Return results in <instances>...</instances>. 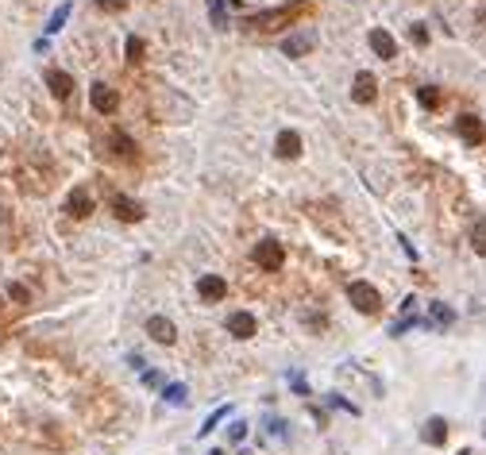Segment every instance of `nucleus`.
I'll use <instances>...</instances> for the list:
<instances>
[{"instance_id": "5701e85b", "label": "nucleus", "mask_w": 486, "mask_h": 455, "mask_svg": "<svg viewBox=\"0 0 486 455\" xmlns=\"http://www.w3.org/2000/svg\"><path fill=\"white\" fill-rule=\"evenodd\" d=\"M66 20H70V4H62V8L54 12V16H50L47 31H50V35H54V31H62V23H66Z\"/></svg>"}, {"instance_id": "6ab92c4d", "label": "nucleus", "mask_w": 486, "mask_h": 455, "mask_svg": "<svg viewBox=\"0 0 486 455\" xmlns=\"http://www.w3.org/2000/svg\"><path fill=\"white\" fill-rule=\"evenodd\" d=\"M471 247H475V255H486V220H475V228H471Z\"/></svg>"}, {"instance_id": "c756f323", "label": "nucleus", "mask_w": 486, "mask_h": 455, "mask_svg": "<svg viewBox=\"0 0 486 455\" xmlns=\"http://www.w3.org/2000/svg\"><path fill=\"white\" fill-rule=\"evenodd\" d=\"M293 390H297V394H309V382H305L302 374H293Z\"/></svg>"}, {"instance_id": "412c9836", "label": "nucleus", "mask_w": 486, "mask_h": 455, "mask_svg": "<svg viewBox=\"0 0 486 455\" xmlns=\"http://www.w3.org/2000/svg\"><path fill=\"white\" fill-rule=\"evenodd\" d=\"M417 100H421L425 108H436V105H440V89H432V85L417 89Z\"/></svg>"}, {"instance_id": "aec40b11", "label": "nucleus", "mask_w": 486, "mask_h": 455, "mask_svg": "<svg viewBox=\"0 0 486 455\" xmlns=\"http://www.w3.org/2000/svg\"><path fill=\"white\" fill-rule=\"evenodd\" d=\"M224 416H232V405H220V409H216V413H213V416H209V421L201 425V432H197V436H209V432H213V428L224 421Z\"/></svg>"}, {"instance_id": "cd10ccee", "label": "nucleus", "mask_w": 486, "mask_h": 455, "mask_svg": "<svg viewBox=\"0 0 486 455\" xmlns=\"http://www.w3.org/2000/svg\"><path fill=\"white\" fill-rule=\"evenodd\" d=\"M97 8L101 12H120L124 8V0H97Z\"/></svg>"}, {"instance_id": "6e6552de", "label": "nucleus", "mask_w": 486, "mask_h": 455, "mask_svg": "<svg viewBox=\"0 0 486 455\" xmlns=\"http://www.w3.org/2000/svg\"><path fill=\"white\" fill-rule=\"evenodd\" d=\"M367 43H370V50H374L379 59H398V43H394V35H390L386 28H370Z\"/></svg>"}, {"instance_id": "b1692460", "label": "nucleus", "mask_w": 486, "mask_h": 455, "mask_svg": "<svg viewBox=\"0 0 486 455\" xmlns=\"http://www.w3.org/2000/svg\"><path fill=\"white\" fill-rule=\"evenodd\" d=\"M409 39L417 43V47H425V43H428V28H425V23H413V28H409Z\"/></svg>"}, {"instance_id": "9d476101", "label": "nucleus", "mask_w": 486, "mask_h": 455, "mask_svg": "<svg viewBox=\"0 0 486 455\" xmlns=\"http://www.w3.org/2000/svg\"><path fill=\"white\" fill-rule=\"evenodd\" d=\"M147 332H151V339H155V343H166V348L178 339L174 320H166V317H151V320H147Z\"/></svg>"}, {"instance_id": "4be33fe9", "label": "nucleus", "mask_w": 486, "mask_h": 455, "mask_svg": "<svg viewBox=\"0 0 486 455\" xmlns=\"http://www.w3.org/2000/svg\"><path fill=\"white\" fill-rule=\"evenodd\" d=\"M162 397L170 401V405H185V386H178V382H170V386L162 390Z\"/></svg>"}, {"instance_id": "a211bd4d", "label": "nucleus", "mask_w": 486, "mask_h": 455, "mask_svg": "<svg viewBox=\"0 0 486 455\" xmlns=\"http://www.w3.org/2000/svg\"><path fill=\"white\" fill-rule=\"evenodd\" d=\"M112 151H116V155H124V158H136V143H131L124 131H112Z\"/></svg>"}, {"instance_id": "c85d7f7f", "label": "nucleus", "mask_w": 486, "mask_h": 455, "mask_svg": "<svg viewBox=\"0 0 486 455\" xmlns=\"http://www.w3.org/2000/svg\"><path fill=\"white\" fill-rule=\"evenodd\" d=\"M143 382H147V386H162V374H155V370H143Z\"/></svg>"}, {"instance_id": "2eb2a0df", "label": "nucleus", "mask_w": 486, "mask_h": 455, "mask_svg": "<svg viewBox=\"0 0 486 455\" xmlns=\"http://www.w3.org/2000/svg\"><path fill=\"white\" fill-rule=\"evenodd\" d=\"M274 155L278 158H297L302 155V136H297V131H282L278 143H274Z\"/></svg>"}, {"instance_id": "f8f14e48", "label": "nucleus", "mask_w": 486, "mask_h": 455, "mask_svg": "<svg viewBox=\"0 0 486 455\" xmlns=\"http://www.w3.org/2000/svg\"><path fill=\"white\" fill-rule=\"evenodd\" d=\"M197 293H201V301H224L228 286H224V278H216V274H204V278H197Z\"/></svg>"}, {"instance_id": "7ed1b4c3", "label": "nucleus", "mask_w": 486, "mask_h": 455, "mask_svg": "<svg viewBox=\"0 0 486 455\" xmlns=\"http://www.w3.org/2000/svg\"><path fill=\"white\" fill-rule=\"evenodd\" d=\"M251 262L259 266V271H278V266L286 262L282 243H278V240H259V243H255V251H251Z\"/></svg>"}, {"instance_id": "0eeeda50", "label": "nucleus", "mask_w": 486, "mask_h": 455, "mask_svg": "<svg viewBox=\"0 0 486 455\" xmlns=\"http://www.w3.org/2000/svg\"><path fill=\"white\" fill-rule=\"evenodd\" d=\"M379 97V81H374V74H355V85H351V100L355 105H370V100Z\"/></svg>"}, {"instance_id": "bb28decb", "label": "nucleus", "mask_w": 486, "mask_h": 455, "mask_svg": "<svg viewBox=\"0 0 486 455\" xmlns=\"http://www.w3.org/2000/svg\"><path fill=\"white\" fill-rule=\"evenodd\" d=\"M8 293H12L16 301H20V305H28V290H23L20 282H12V286H8Z\"/></svg>"}, {"instance_id": "dca6fc26", "label": "nucleus", "mask_w": 486, "mask_h": 455, "mask_svg": "<svg viewBox=\"0 0 486 455\" xmlns=\"http://www.w3.org/2000/svg\"><path fill=\"white\" fill-rule=\"evenodd\" d=\"M444 440H447V421H444V416H432V421L425 425V444L440 447Z\"/></svg>"}, {"instance_id": "9b49d317", "label": "nucleus", "mask_w": 486, "mask_h": 455, "mask_svg": "<svg viewBox=\"0 0 486 455\" xmlns=\"http://www.w3.org/2000/svg\"><path fill=\"white\" fill-rule=\"evenodd\" d=\"M255 328H259V324H255V317L251 313H232V317H228V332H232L235 339H251L255 336Z\"/></svg>"}, {"instance_id": "7c9ffc66", "label": "nucleus", "mask_w": 486, "mask_h": 455, "mask_svg": "<svg viewBox=\"0 0 486 455\" xmlns=\"http://www.w3.org/2000/svg\"><path fill=\"white\" fill-rule=\"evenodd\" d=\"M459 455H471V452H459Z\"/></svg>"}, {"instance_id": "ddd939ff", "label": "nucleus", "mask_w": 486, "mask_h": 455, "mask_svg": "<svg viewBox=\"0 0 486 455\" xmlns=\"http://www.w3.org/2000/svg\"><path fill=\"white\" fill-rule=\"evenodd\" d=\"M452 320H456V313L447 309V305H440V301H432V305H428V317L421 320V324H425V328H447Z\"/></svg>"}, {"instance_id": "423d86ee", "label": "nucleus", "mask_w": 486, "mask_h": 455, "mask_svg": "<svg viewBox=\"0 0 486 455\" xmlns=\"http://www.w3.org/2000/svg\"><path fill=\"white\" fill-rule=\"evenodd\" d=\"M456 131H459V139H463L467 147H478V143L486 139L483 120H478V116H471V112H463V116L456 120Z\"/></svg>"}, {"instance_id": "20e7f679", "label": "nucleus", "mask_w": 486, "mask_h": 455, "mask_svg": "<svg viewBox=\"0 0 486 455\" xmlns=\"http://www.w3.org/2000/svg\"><path fill=\"white\" fill-rule=\"evenodd\" d=\"M89 105H93V112H101V116H112L120 108V93L112 85H105V81H97V85L89 89Z\"/></svg>"}, {"instance_id": "4468645a", "label": "nucleus", "mask_w": 486, "mask_h": 455, "mask_svg": "<svg viewBox=\"0 0 486 455\" xmlns=\"http://www.w3.org/2000/svg\"><path fill=\"white\" fill-rule=\"evenodd\" d=\"M47 85H50V93H54L59 100H66L70 93H74V78H70L66 70H50V74H47Z\"/></svg>"}, {"instance_id": "f03ea898", "label": "nucleus", "mask_w": 486, "mask_h": 455, "mask_svg": "<svg viewBox=\"0 0 486 455\" xmlns=\"http://www.w3.org/2000/svg\"><path fill=\"white\" fill-rule=\"evenodd\" d=\"M348 301L359 313H367V317H379V313H382V293L374 290L370 282H351V286H348Z\"/></svg>"}, {"instance_id": "f3484780", "label": "nucleus", "mask_w": 486, "mask_h": 455, "mask_svg": "<svg viewBox=\"0 0 486 455\" xmlns=\"http://www.w3.org/2000/svg\"><path fill=\"white\" fill-rule=\"evenodd\" d=\"M309 50H313V35H290V39L282 43V54H290V59H302Z\"/></svg>"}, {"instance_id": "1a4fd4ad", "label": "nucleus", "mask_w": 486, "mask_h": 455, "mask_svg": "<svg viewBox=\"0 0 486 455\" xmlns=\"http://www.w3.org/2000/svg\"><path fill=\"white\" fill-rule=\"evenodd\" d=\"M112 213H116L120 216V220H127V224H139V220H143V204H139V201H131V197H124V193H116V197H112Z\"/></svg>"}, {"instance_id": "393cba45", "label": "nucleus", "mask_w": 486, "mask_h": 455, "mask_svg": "<svg viewBox=\"0 0 486 455\" xmlns=\"http://www.w3.org/2000/svg\"><path fill=\"white\" fill-rule=\"evenodd\" d=\"M127 59H131V62H139V59H143V39H136V35L127 39Z\"/></svg>"}, {"instance_id": "a878e982", "label": "nucleus", "mask_w": 486, "mask_h": 455, "mask_svg": "<svg viewBox=\"0 0 486 455\" xmlns=\"http://www.w3.org/2000/svg\"><path fill=\"white\" fill-rule=\"evenodd\" d=\"M243 436H247V425H243V421H235V425L228 428V440H232V444H240Z\"/></svg>"}, {"instance_id": "39448f33", "label": "nucleus", "mask_w": 486, "mask_h": 455, "mask_svg": "<svg viewBox=\"0 0 486 455\" xmlns=\"http://www.w3.org/2000/svg\"><path fill=\"white\" fill-rule=\"evenodd\" d=\"M66 213L74 216V220H85V216L93 213V193H89V185H74V189H70Z\"/></svg>"}, {"instance_id": "f257e3e1", "label": "nucleus", "mask_w": 486, "mask_h": 455, "mask_svg": "<svg viewBox=\"0 0 486 455\" xmlns=\"http://www.w3.org/2000/svg\"><path fill=\"white\" fill-rule=\"evenodd\" d=\"M309 12V4L305 0H290V4H282V8H266V12H255L251 20H247V28L251 31H282L290 28V23H297Z\"/></svg>"}]
</instances>
